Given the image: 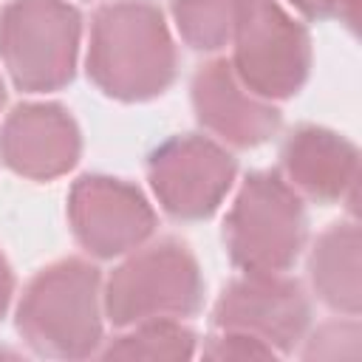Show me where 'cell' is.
Instances as JSON below:
<instances>
[{
    "instance_id": "obj_5",
    "label": "cell",
    "mask_w": 362,
    "mask_h": 362,
    "mask_svg": "<svg viewBox=\"0 0 362 362\" xmlns=\"http://www.w3.org/2000/svg\"><path fill=\"white\" fill-rule=\"evenodd\" d=\"M232 263L243 272H286L305 240L303 198L277 173H252L223 221Z\"/></svg>"
},
{
    "instance_id": "obj_7",
    "label": "cell",
    "mask_w": 362,
    "mask_h": 362,
    "mask_svg": "<svg viewBox=\"0 0 362 362\" xmlns=\"http://www.w3.org/2000/svg\"><path fill=\"white\" fill-rule=\"evenodd\" d=\"M147 178L164 212L204 221L232 189L235 158L206 136H175L153 150Z\"/></svg>"
},
{
    "instance_id": "obj_9",
    "label": "cell",
    "mask_w": 362,
    "mask_h": 362,
    "mask_svg": "<svg viewBox=\"0 0 362 362\" xmlns=\"http://www.w3.org/2000/svg\"><path fill=\"white\" fill-rule=\"evenodd\" d=\"M68 221L79 246L96 257H119L139 249L156 229V212L127 181L82 175L68 195Z\"/></svg>"
},
{
    "instance_id": "obj_4",
    "label": "cell",
    "mask_w": 362,
    "mask_h": 362,
    "mask_svg": "<svg viewBox=\"0 0 362 362\" xmlns=\"http://www.w3.org/2000/svg\"><path fill=\"white\" fill-rule=\"evenodd\" d=\"M82 17L65 0H11L0 11V59L20 90H59L74 79Z\"/></svg>"
},
{
    "instance_id": "obj_11",
    "label": "cell",
    "mask_w": 362,
    "mask_h": 362,
    "mask_svg": "<svg viewBox=\"0 0 362 362\" xmlns=\"http://www.w3.org/2000/svg\"><path fill=\"white\" fill-rule=\"evenodd\" d=\"M192 107L198 122L232 147L263 144L280 127V110L252 93L226 59H212L195 71Z\"/></svg>"
},
{
    "instance_id": "obj_18",
    "label": "cell",
    "mask_w": 362,
    "mask_h": 362,
    "mask_svg": "<svg viewBox=\"0 0 362 362\" xmlns=\"http://www.w3.org/2000/svg\"><path fill=\"white\" fill-rule=\"evenodd\" d=\"M300 14L311 20H339L345 25H356L359 0H288Z\"/></svg>"
},
{
    "instance_id": "obj_17",
    "label": "cell",
    "mask_w": 362,
    "mask_h": 362,
    "mask_svg": "<svg viewBox=\"0 0 362 362\" xmlns=\"http://www.w3.org/2000/svg\"><path fill=\"white\" fill-rule=\"evenodd\" d=\"M201 354H204V359H215V362H223V359L243 362V359H274L277 356L266 342H260L249 334H240V331H221L218 337H212L204 345Z\"/></svg>"
},
{
    "instance_id": "obj_8",
    "label": "cell",
    "mask_w": 362,
    "mask_h": 362,
    "mask_svg": "<svg viewBox=\"0 0 362 362\" xmlns=\"http://www.w3.org/2000/svg\"><path fill=\"white\" fill-rule=\"evenodd\" d=\"M212 322L218 331H240L274 354H288L308 331L311 305L303 286L283 272H243L221 291Z\"/></svg>"
},
{
    "instance_id": "obj_1",
    "label": "cell",
    "mask_w": 362,
    "mask_h": 362,
    "mask_svg": "<svg viewBox=\"0 0 362 362\" xmlns=\"http://www.w3.org/2000/svg\"><path fill=\"white\" fill-rule=\"evenodd\" d=\"M175 42L150 0L105 3L90 23L88 76L122 102H144L175 79Z\"/></svg>"
},
{
    "instance_id": "obj_16",
    "label": "cell",
    "mask_w": 362,
    "mask_h": 362,
    "mask_svg": "<svg viewBox=\"0 0 362 362\" xmlns=\"http://www.w3.org/2000/svg\"><path fill=\"white\" fill-rule=\"evenodd\" d=\"M359 325L351 322H331L322 325L303 348V359H356L359 356Z\"/></svg>"
},
{
    "instance_id": "obj_3",
    "label": "cell",
    "mask_w": 362,
    "mask_h": 362,
    "mask_svg": "<svg viewBox=\"0 0 362 362\" xmlns=\"http://www.w3.org/2000/svg\"><path fill=\"white\" fill-rule=\"evenodd\" d=\"M204 303V277L192 252L173 238L133 249L113 269L102 311L119 328L147 320H184Z\"/></svg>"
},
{
    "instance_id": "obj_19",
    "label": "cell",
    "mask_w": 362,
    "mask_h": 362,
    "mask_svg": "<svg viewBox=\"0 0 362 362\" xmlns=\"http://www.w3.org/2000/svg\"><path fill=\"white\" fill-rule=\"evenodd\" d=\"M11 294H14V274H11V266L6 263V257L0 255V320L6 317Z\"/></svg>"
},
{
    "instance_id": "obj_2",
    "label": "cell",
    "mask_w": 362,
    "mask_h": 362,
    "mask_svg": "<svg viewBox=\"0 0 362 362\" xmlns=\"http://www.w3.org/2000/svg\"><path fill=\"white\" fill-rule=\"evenodd\" d=\"M25 345L54 359H85L102 342V277L88 260L68 257L45 266L17 305Z\"/></svg>"
},
{
    "instance_id": "obj_14",
    "label": "cell",
    "mask_w": 362,
    "mask_h": 362,
    "mask_svg": "<svg viewBox=\"0 0 362 362\" xmlns=\"http://www.w3.org/2000/svg\"><path fill=\"white\" fill-rule=\"evenodd\" d=\"M105 359H189L195 356V334L181 320H147L130 325L105 351Z\"/></svg>"
},
{
    "instance_id": "obj_20",
    "label": "cell",
    "mask_w": 362,
    "mask_h": 362,
    "mask_svg": "<svg viewBox=\"0 0 362 362\" xmlns=\"http://www.w3.org/2000/svg\"><path fill=\"white\" fill-rule=\"evenodd\" d=\"M3 105H6V85H3V79H0V110H3Z\"/></svg>"
},
{
    "instance_id": "obj_13",
    "label": "cell",
    "mask_w": 362,
    "mask_h": 362,
    "mask_svg": "<svg viewBox=\"0 0 362 362\" xmlns=\"http://www.w3.org/2000/svg\"><path fill=\"white\" fill-rule=\"evenodd\" d=\"M359 226L331 223L314 243L308 257V274L314 294L334 311L356 317L362 308V255Z\"/></svg>"
},
{
    "instance_id": "obj_12",
    "label": "cell",
    "mask_w": 362,
    "mask_h": 362,
    "mask_svg": "<svg viewBox=\"0 0 362 362\" xmlns=\"http://www.w3.org/2000/svg\"><path fill=\"white\" fill-rule=\"evenodd\" d=\"M283 181L300 195L317 204H334L356 198L359 181V153L356 147L325 127L303 124L297 127L280 153Z\"/></svg>"
},
{
    "instance_id": "obj_15",
    "label": "cell",
    "mask_w": 362,
    "mask_h": 362,
    "mask_svg": "<svg viewBox=\"0 0 362 362\" xmlns=\"http://www.w3.org/2000/svg\"><path fill=\"white\" fill-rule=\"evenodd\" d=\"M243 0H173L181 40L195 51H218L232 40Z\"/></svg>"
},
{
    "instance_id": "obj_10",
    "label": "cell",
    "mask_w": 362,
    "mask_h": 362,
    "mask_svg": "<svg viewBox=\"0 0 362 362\" xmlns=\"http://www.w3.org/2000/svg\"><path fill=\"white\" fill-rule=\"evenodd\" d=\"M79 127L62 105H17L0 127V158L8 170L31 181L65 175L79 161Z\"/></svg>"
},
{
    "instance_id": "obj_6",
    "label": "cell",
    "mask_w": 362,
    "mask_h": 362,
    "mask_svg": "<svg viewBox=\"0 0 362 362\" xmlns=\"http://www.w3.org/2000/svg\"><path fill=\"white\" fill-rule=\"evenodd\" d=\"M229 42L232 71L269 102L294 96L308 79V31L277 0H243Z\"/></svg>"
}]
</instances>
